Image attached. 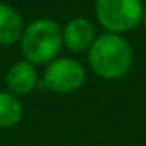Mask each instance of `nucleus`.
Wrapping results in <instances>:
<instances>
[{
    "label": "nucleus",
    "instance_id": "1",
    "mask_svg": "<svg viewBox=\"0 0 146 146\" xmlns=\"http://www.w3.org/2000/svg\"><path fill=\"white\" fill-rule=\"evenodd\" d=\"M88 64L101 79H121L132 66V49L121 35H99L88 49Z\"/></svg>",
    "mask_w": 146,
    "mask_h": 146
},
{
    "label": "nucleus",
    "instance_id": "2",
    "mask_svg": "<svg viewBox=\"0 0 146 146\" xmlns=\"http://www.w3.org/2000/svg\"><path fill=\"white\" fill-rule=\"evenodd\" d=\"M19 41L24 60L35 66L47 64L63 47V30L54 19L39 17L24 29Z\"/></svg>",
    "mask_w": 146,
    "mask_h": 146
},
{
    "label": "nucleus",
    "instance_id": "3",
    "mask_svg": "<svg viewBox=\"0 0 146 146\" xmlns=\"http://www.w3.org/2000/svg\"><path fill=\"white\" fill-rule=\"evenodd\" d=\"M96 17L107 33L121 35L141 22L143 3L141 0H96Z\"/></svg>",
    "mask_w": 146,
    "mask_h": 146
},
{
    "label": "nucleus",
    "instance_id": "4",
    "mask_svg": "<svg viewBox=\"0 0 146 146\" xmlns=\"http://www.w3.org/2000/svg\"><path fill=\"white\" fill-rule=\"evenodd\" d=\"M85 82V69L77 60L57 57L46 64L41 83L44 88L58 94L76 93Z\"/></svg>",
    "mask_w": 146,
    "mask_h": 146
},
{
    "label": "nucleus",
    "instance_id": "5",
    "mask_svg": "<svg viewBox=\"0 0 146 146\" xmlns=\"http://www.w3.org/2000/svg\"><path fill=\"white\" fill-rule=\"evenodd\" d=\"M5 85L8 93L19 96H27L38 85V71L36 66L27 60H19L10 66L5 76Z\"/></svg>",
    "mask_w": 146,
    "mask_h": 146
},
{
    "label": "nucleus",
    "instance_id": "6",
    "mask_svg": "<svg viewBox=\"0 0 146 146\" xmlns=\"http://www.w3.org/2000/svg\"><path fill=\"white\" fill-rule=\"evenodd\" d=\"M96 39L94 25L85 17H74L63 29V44L71 52L88 50Z\"/></svg>",
    "mask_w": 146,
    "mask_h": 146
},
{
    "label": "nucleus",
    "instance_id": "7",
    "mask_svg": "<svg viewBox=\"0 0 146 146\" xmlns=\"http://www.w3.org/2000/svg\"><path fill=\"white\" fill-rule=\"evenodd\" d=\"M24 29L21 14L10 5L0 3V44L11 46L19 41Z\"/></svg>",
    "mask_w": 146,
    "mask_h": 146
},
{
    "label": "nucleus",
    "instance_id": "8",
    "mask_svg": "<svg viewBox=\"0 0 146 146\" xmlns=\"http://www.w3.org/2000/svg\"><path fill=\"white\" fill-rule=\"evenodd\" d=\"M24 107L19 98L8 91H0V127L8 129L22 119Z\"/></svg>",
    "mask_w": 146,
    "mask_h": 146
},
{
    "label": "nucleus",
    "instance_id": "9",
    "mask_svg": "<svg viewBox=\"0 0 146 146\" xmlns=\"http://www.w3.org/2000/svg\"><path fill=\"white\" fill-rule=\"evenodd\" d=\"M141 22L146 25V8H143V17H141Z\"/></svg>",
    "mask_w": 146,
    "mask_h": 146
}]
</instances>
